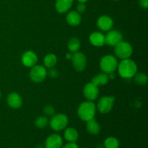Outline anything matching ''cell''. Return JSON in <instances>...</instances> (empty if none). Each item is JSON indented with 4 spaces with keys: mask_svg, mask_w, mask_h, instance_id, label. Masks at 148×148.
<instances>
[{
    "mask_svg": "<svg viewBox=\"0 0 148 148\" xmlns=\"http://www.w3.org/2000/svg\"><path fill=\"white\" fill-rule=\"evenodd\" d=\"M117 67L119 75L124 78L132 77L137 72V64L134 61L130 59H123Z\"/></svg>",
    "mask_w": 148,
    "mask_h": 148,
    "instance_id": "6da1fadb",
    "label": "cell"
},
{
    "mask_svg": "<svg viewBox=\"0 0 148 148\" xmlns=\"http://www.w3.org/2000/svg\"><path fill=\"white\" fill-rule=\"evenodd\" d=\"M96 111L95 105L92 102L86 101L80 104L77 110V114L79 118L84 121H88L94 119Z\"/></svg>",
    "mask_w": 148,
    "mask_h": 148,
    "instance_id": "7a4b0ae2",
    "label": "cell"
},
{
    "mask_svg": "<svg viewBox=\"0 0 148 148\" xmlns=\"http://www.w3.org/2000/svg\"><path fill=\"white\" fill-rule=\"evenodd\" d=\"M100 66L104 73H112L118 66V62H117L116 58L112 55H106L103 56L100 62Z\"/></svg>",
    "mask_w": 148,
    "mask_h": 148,
    "instance_id": "3957f363",
    "label": "cell"
},
{
    "mask_svg": "<svg viewBox=\"0 0 148 148\" xmlns=\"http://www.w3.org/2000/svg\"><path fill=\"white\" fill-rule=\"evenodd\" d=\"M68 124V118L65 114H56L50 121V127L54 131H62L66 127Z\"/></svg>",
    "mask_w": 148,
    "mask_h": 148,
    "instance_id": "277c9868",
    "label": "cell"
},
{
    "mask_svg": "<svg viewBox=\"0 0 148 148\" xmlns=\"http://www.w3.org/2000/svg\"><path fill=\"white\" fill-rule=\"evenodd\" d=\"M133 49L131 44L127 42L121 41L115 46L116 55L121 59H129L132 53Z\"/></svg>",
    "mask_w": 148,
    "mask_h": 148,
    "instance_id": "5b68a950",
    "label": "cell"
},
{
    "mask_svg": "<svg viewBox=\"0 0 148 148\" xmlns=\"http://www.w3.org/2000/svg\"><path fill=\"white\" fill-rule=\"evenodd\" d=\"M47 75V71L41 65L33 66L30 72V77L33 82H40L43 81Z\"/></svg>",
    "mask_w": 148,
    "mask_h": 148,
    "instance_id": "8992f818",
    "label": "cell"
},
{
    "mask_svg": "<svg viewBox=\"0 0 148 148\" xmlns=\"http://www.w3.org/2000/svg\"><path fill=\"white\" fill-rule=\"evenodd\" d=\"M72 65L78 72H82L86 67L87 59L85 55L81 52H75L72 56Z\"/></svg>",
    "mask_w": 148,
    "mask_h": 148,
    "instance_id": "52a82bcc",
    "label": "cell"
},
{
    "mask_svg": "<svg viewBox=\"0 0 148 148\" xmlns=\"http://www.w3.org/2000/svg\"><path fill=\"white\" fill-rule=\"evenodd\" d=\"M114 97L104 96L98 103V109L102 114H108L111 111L114 106Z\"/></svg>",
    "mask_w": 148,
    "mask_h": 148,
    "instance_id": "ba28073f",
    "label": "cell"
},
{
    "mask_svg": "<svg viewBox=\"0 0 148 148\" xmlns=\"http://www.w3.org/2000/svg\"><path fill=\"white\" fill-rule=\"evenodd\" d=\"M84 95L89 101H94L96 99L99 94L98 86L95 85L92 82L88 83L84 88Z\"/></svg>",
    "mask_w": 148,
    "mask_h": 148,
    "instance_id": "9c48e42d",
    "label": "cell"
},
{
    "mask_svg": "<svg viewBox=\"0 0 148 148\" xmlns=\"http://www.w3.org/2000/svg\"><path fill=\"white\" fill-rule=\"evenodd\" d=\"M122 35L118 30L109 31L105 36V43L111 46H115L122 41Z\"/></svg>",
    "mask_w": 148,
    "mask_h": 148,
    "instance_id": "30bf717a",
    "label": "cell"
},
{
    "mask_svg": "<svg viewBox=\"0 0 148 148\" xmlns=\"http://www.w3.org/2000/svg\"><path fill=\"white\" fill-rule=\"evenodd\" d=\"M63 141L59 134H52L47 137L45 143L46 148H62Z\"/></svg>",
    "mask_w": 148,
    "mask_h": 148,
    "instance_id": "8fae6325",
    "label": "cell"
},
{
    "mask_svg": "<svg viewBox=\"0 0 148 148\" xmlns=\"http://www.w3.org/2000/svg\"><path fill=\"white\" fill-rule=\"evenodd\" d=\"M38 57L36 53L32 51H27L23 53L22 56V62L27 67H33L37 63Z\"/></svg>",
    "mask_w": 148,
    "mask_h": 148,
    "instance_id": "7c38bea8",
    "label": "cell"
},
{
    "mask_svg": "<svg viewBox=\"0 0 148 148\" xmlns=\"http://www.w3.org/2000/svg\"><path fill=\"white\" fill-rule=\"evenodd\" d=\"M98 27L103 31H108L111 30L114 25V21L110 17L107 15H103L98 18L97 22Z\"/></svg>",
    "mask_w": 148,
    "mask_h": 148,
    "instance_id": "4fadbf2b",
    "label": "cell"
},
{
    "mask_svg": "<svg viewBox=\"0 0 148 148\" xmlns=\"http://www.w3.org/2000/svg\"><path fill=\"white\" fill-rule=\"evenodd\" d=\"M7 103L11 108H19L23 104V100L20 95L16 92H12L7 96Z\"/></svg>",
    "mask_w": 148,
    "mask_h": 148,
    "instance_id": "5bb4252c",
    "label": "cell"
},
{
    "mask_svg": "<svg viewBox=\"0 0 148 148\" xmlns=\"http://www.w3.org/2000/svg\"><path fill=\"white\" fill-rule=\"evenodd\" d=\"M90 41L93 46L100 47L105 44V36L100 32H94L90 36Z\"/></svg>",
    "mask_w": 148,
    "mask_h": 148,
    "instance_id": "9a60e30c",
    "label": "cell"
},
{
    "mask_svg": "<svg viewBox=\"0 0 148 148\" xmlns=\"http://www.w3.org/2000/svg\"><path fill=\"white\" fill-rule=\"evenodd\" d=\"M73 0H56V9L58 12L65 13L71 8Z\"/></svg>",
    "mask_w": 148,
    "mask_h": 148,
    "instance_id": "2e32d148",
    "label": "cell"
},
{
    "mask_svg": "<svg viewBox=\"0 0 148 148\" xmlns=\"http://www.w3.org/2000/svg\"><path fill=\"white\" fill-rule=\"evenodd\" d=\"M66 22L72 26H77L80 23L81 16L76 11H71L67 14L66 17Z\"/></svg>",
    "mask_w": 148,
    "mask_h": 148,
    "instance_id": "e0dca14e",
    "label": "cell"
},
{
    "mask_svg": "<svg viewBox=\"0 0 148 148\" xmlns=\"http://www.w3.org/2000/svg\"><path fill=\"white\" fill-rule=\"evenodd\" d=\"M79 137L77 131L75 128L69 127L66 129L64 132V138L69 143H75Z\"/></svg>",
    "mask_w": 148,
    "mask_h": 148,
    "instance_id": "ac0fdd59",
    "label": "cell"
},
{
    "mask_svg": "<svg viewBox=\"0 0 148 148\" xmlns=\"http://www.w3.org/2000/svg\"><path fill=\"white\" fill-rule=\"evenodd\" d=\"M87 130L90 134L97 135L101 131V127L94 119L87 121Z\"/></svg>",
    "mask_w": 148,
    "mask_h": 148,
    "instance_id": "d6986e66",
    "label": "cell"
},
{
    "mask_svg": "<svg viewBox=\"0 0 148 148\" xmlns=\"http://www.w3.org/2000/svg\"><path fill=\"white\" fill-rule=\"evenodd\" d=\"M108 76L107 74L106 73H100L98 75L94 77L92 79V82L93 84H95L97 86H99V85H104L108 82Z\"/></svg>",
    "mask_w": 148,
    "mask_h": 148,
    "instance_id": "ffe728a7",
    "label": "cell"
},
{
    "mask_svg": "<svg viewBox=\"0 0 148 148\" xmlns=\"http://www.w3.org/2000/svg\"><path fill=\"white\" fill-rule=\"evenodd\" d=\"M43 62H44V64L46 67L53 68L57 62V58H56V55L53 54V53H49L45 56Z\"/></svg>",
    "mask_w": 148,
    "mask_h": 148,
    "instance_id": "44dd1931",
    "label": "cell"
},
{
    "mask_svg": "<svg viewBox=\"0 0 148 148\" xmlns=\"http://www.w3.org/2000/svg\"><path fill=\"white\" fill-rule=\"evenodd\" d=\"M68 49L71 52H77L80 48V41L77 38H72L68 42Z\"/></svg>",
    "mask_w": 148,
    "mask_h": 148,
    "instance_id": "7402d4cb",
    "label": "cell"
},
{
    "mask_svg": "<svg viewBox=\"0 0 148 148\" xmlns=\"http://www.w3.org/2000/svg\"><path fill=\"white\" fill-rule=\"evenodd\" d=\"M104 147L105 148H119V142L116 137H108L104 142Z\"/></svg>",
    "mask_w": 148,
    "mask_h": 148,
    "instance_id": "603a6c76",
    "label": "cell"
},
{
    "mask_svg": "<svg viewBox=\"0 0 148 148\" xmlns=\"http://www.w3.org/2000/svg\"><path fill=\"white\" fill-rule=\"evenodd\" d=\"M48 124H49V119L47 117L44 116H41L38 117L35 121V124L38 128L43 129L45 127H47Z\"/></svg>",
    "mask_w": 148,
    "mask_h": 148,
    "instance_id": "cb8c5ba5",
    "label": "cell"
},
{
    "mask_svg": "<svg viewBox=\"0 0 148 148\" xmlns=\"http://www.w3.org/2000/svg\"><path fill=\"white\" fill-rule=\"evenodd\" d=\"M134 81L137 85H144L147 82V77L144 73H136L134 75Z\"/></svg>",
    "mask_w": 148,
    "mask_h": 148,
    "instance_id": "d4e9b609",
    "label": "cell"
},
{
    "mask_svg": "<svg viewBox=\"0 0 148 148\" xmlns=\"http://www.w3.org/2000/svg\"><path fill=\"white\" fill-rule=\"evenodd\" d=\"M43 111L47 116H53L55 112L54 108L51 106H46L43 109Z\"/></svg>",
    "mask_w": 148,
    "mask_h": 148,
    "instance_id": "484cf974",
    "label": "cell"
},
{
    "mask_svg": "<svg viewBox=\"0 0 148 148\" xmlns=\"http://www.w3.org/2000/svg\"><path fill=\"white\" fill-rule=\"evenodd\" d=\"M77 12L79 13L85 12V10H86V6H85V3H79L77 6Z\"/></svg>",
    "mask_w": 148,
    "mask_h": 148,
    "instance_id": "4316f807",
    "label": "cell"
},
{
    "mask_svg": "<svg viewBox=\"0 0 148 148\" xmlns=\"http://www.w3.org/2000/svg\"><path fill=\"white\" fill-rule=\"evenodd\" d=\"M48 74H49V77H51V78H56L57 77L58 75H59V72L55 69H51L50 70H49V73L47 72V75Z\"/></svg>",
    "mask_w": 148,
    "mask_h": 148,
    "instance_id": "83f0119b",
    "label": "cell"
},
{
    "mask_svg": "<svg viewBox=\"0 0 148 148\" xmlns=\"http://www.w3.org/2000/svg\"><path fill=\"white\" fill-rule=\"evenodd\" d=\"M62 148H79V147L75 143H69L64 147H62Z\"/></svg>",
    "mask_w": 148,
    "mask_h": 148,
    "instance_id": "f1b7e54d",
    "label": "cell"
},
{
    "mask_svg": "<svg viewBox=\"0 0 148 148\" xmlns=\"http://www.w3.org/2000/svg\"><path fill=\"white\" fill-rule=\"evenodd\" d=\"M140 4L143 8H147L148 0H140Z\"/></svg>",
    "mask_w": 148,
    "mask_h": 148,
    "instance_id": "f546056e",
    "label": "cell"
},
{
    "mask_svg": "<svg viewBox=\"0 0 148 148\" xmlns=\"http://www.w3.org/2000/svg\"><path fill=\"white\" fill-rule=\"evenodd\" d=\"M72 53H68V54H66V58H67V59H72Z\"/></svg>",
    "mask_w": 148,
    "mask_h": 148,
    "instance_id": "4dcf8cb0",
    "label": "cell"
},
{
    "mask_svg": "<svg viewBox=\"0 0 148 148\" xmlns=\"http://www.w3.org/2000/svg\"><path fill=\"white\" fill-rule=\"evenodd\" d=\"M79 3H85L86 1H88V0H77Z\"/></svg>",
    "mask_w": 148,
    "mask_h": 148,
    "instance_id": "1f68e13d",
    "label": "cell"
},
{
    "mask_svg": "<svg viewBox=\"0 0 148 148\" xmlns=\"http://www.w3.org/2000/svg\"><path fill=\"white\" fill-rule=\"evenodd\" d=\"M115 1H116V0H115Z\"/></svg>",
    "mask_w": 148,
    "mask_h": 148,
    "instance_id": "d6a6232c",
    "label": "cell"
}]
</instances>
